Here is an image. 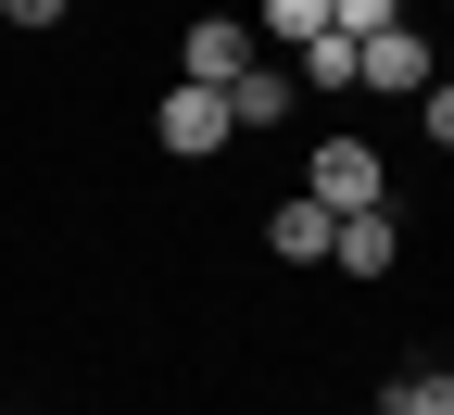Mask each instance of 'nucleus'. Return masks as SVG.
<instances>
[{
	"label": "nucleus",
	"mask_w": 454,
	"mask_h": 415,
	"mask_svg": "<svg viewBox=\"0 0 454 415\" xmlns=\"http://www.w3.org/2000/svg\"><path fill=\"white\" fill-rule=\"evenodd\" d=\"M303 88H316V101L354 88V38H340V26H316V38H303Z\"/></svg>",
	"instance_id": "6e6552de"
},
{
	"label": "nucleus",
	"mask_w": 454,
	"mask_h": 415,
	"mask_svg": "<svg viewBox=\"0 0 454 415\" xmlns=\"http://www.w3.org/2000/svg\"><path fill=\"white\" fill-rule=\"evenodd\" d=\"M379 415H454V378L442 365H417V378H391V403Z\"/></svg>",
	"instance_id": "1a4fd4ad"
},
{
	"label": "nucleus",
	"mask_w": 454,
	"mask_h": 415,
	"mask_svg": "<svg viewBox=\"0 0 454 415\" xmlns=\"http://www.w3.org/2000/svg\"><path fill=\"white\" fill-rule=\"evenodd\" d=\"M215 101H227V139H240V127H278V113H291V76H278V64H240Z\"/></svg>",
	"instance_id": "39448f33"
},
{
	"label": "nucleus",
	"mask_w": 454,
	"mask_h": 415,
	"mask_svg": "<svg viewBox=\"0 0 454 415\" xmlns=\"http://www.w3.org/2000/svg\"><path fill=\"white\" fill-rule=\"evenodd\" d=\"M303 202H316V214H379V151L328 127V139H316V164H303Z\"/></svg>",
	"instance_id": "f257e3e1"
},
{
	"label": "nucleus",
	"mask_w": 454,
	"mask_h": 415,
	"mask_svg": "<svg viewBox=\"0 0 454 415\" xmlns=\"http://www.w3.org/2000/svg\"><path fill=\"white\" fill-rule=\"evenodd\" d=\"M177 64H190V88H227V76H240V64H253V13H202V26H190V50H177Z\"/></svg>",
	"instance_id": "7ed1b4c3"
},
{
	"label": "nucleus",
	"mask_w": 454,
	"mask_h": 415,
	"mask_svg": "<svg viewBox=\"0 0 454 415\" xmlns=\"http://www.w3.org/2000/svg\"><path fill=\"white\" fill-rule=\"evenodd\" d=\"M0 13H13V26H64L76 0H0Z\"/></svg>",
	"instance_id": "f8f14e48"
},
{
	"label": "nucleus",
	"mask_w": 454,
	"mask_h": 415,
	"mask_svg": "<svg viewBox=\"0 0 454 415\" xmlns=\"http://www.w3.org/2000/svg\"><path fill=\"white\" fill-rule=\"evenodd\" d=\"M328 252H340V277H391V265H404L391 214H340V227H328Z\"/></svg>",
	"instance_id": "423d86ee"
},
{
	"label": "nucleus",
	"mask_w": 454,
	"mask_h": 415,
	"mask_svg": "<svg viewBox=\"0 0 454 415\" xmlns=\"http://www.w3.org/2000/svg\"><path fill=\"white\" fill-rule=\"evenodd\" d=\"M354 88H391V101H417V88H429V50H417V13H404V26H379V38H354Z\"/></svg>",
	"instance_id": "f03ea898"
},
{
	"label": "nucleus",
	"mask_w": 454,
	"mask_h": 415,
	"mask_svg": "<svg viewBox=\"0 0 454 415\" xmlns=\"http://www.w3.org/2000/svg\"><path fill=\"white\" fill-rule=\"evenodd\" d=\"M328 26L340 38H379V26H404V0H328Z\"/></svg>",
	"instance_id": "9b49d317"
},
{
	"label": "nucleus",
	"mask_w": 454,
	"mask_h": 415,
	"mask_svg": "<svg viewBox=\"0 0 454 415\" xmlns=\"http://www.w3.org/2000/svg\"><path fill=\"white\" fill-rule=\"evenodd\" d=\"M328 227H340V214H316V202H278V214H265V240H278V265H328Z\"/></svg>",
	"instance_id": "0eeeda50"
},
{
	"label": "nucleus",
	"mask_w": 454,
	"mask_h": 415,
	"mask_svg": "<svg viewBox=\"0 0 454 415\" xmlns=\"http://www.w3.org/2000/svg\"><path fill=\"white\" fill-rule=\"evenodd\" d=\"M152 127H164V151H215V139H227V101L177 76V88H164V113H152Z\"/></svg>",
	"instance_id": "20e7f679"
},
{
	"label": "nucleus",
	"mask_w": 454,
	"mask_h": 415,
	"mask_svg": "<svg viewBox=\"0 0 454 415\" xmlns=\"http://www.w3.org/2000/svg\"><path fill=\"white\" fill-rule=\"evenodd\" d=\"M316 26H328V0H265V13H253V38H291V50H303Z\"/></svg>",
	"instance_id": "9d476101"
}]
</instances>
